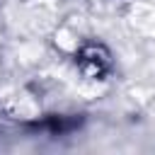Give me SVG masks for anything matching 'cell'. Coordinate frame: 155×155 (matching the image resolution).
<instances>
[{
  "mask_svg": "<svg viewBox=\"0 0 155 155\" xmlns=\"http://www.w3.org/2000/svg\"><path fill=\"white\" fill-rule=\"evenodd\" d=\"M75 65L90 80H104L111 70V53L104 44H85L75 53Z\"/></svg>",
  "mask_w": 155,
  "mask_h": 155,
  "instance_id": "cell-1",
  "label": "cell"
}]
</instances>
